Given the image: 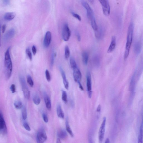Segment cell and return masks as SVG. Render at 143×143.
Returning a JSON list of instances; mask_svg holds the SVG:
<instances>
[{
  "label": "cell",
  "mask_w": 143,
  "mask_h": 143,
  "mask_svg": "<svg viewBox=\"0 0 143 143\" xmlns=\"http://www.w3.org/2000/svg\"><path fill=\"white\" fill-rule=\"evenodd\" d=\"M91 3H94V1H89Z\"/></svg>",
  "instance_id": "obj_49"
},
{
  "label": "cell",
  "mask_w": 143,
  "mask_h": 143,
  "mask_svg": "<svg viewBox=\"0 0 143 143\" xmlns=\"http://www.w3.org/2000/svg\"><path fill=\"white\" fill-rule=\"evenodd\" d=\"M6 29V24L3 25L1 27L2 32V33H4Z\"/></svg>",
  "instance_id": "obj_41"
},
{
  "label": "cell",
  "mask_w": 143,
  "mask_h": 143,
  "mask_svg": "<svg viewBox=\"0 0 143 143\" xmlns=\"http://www.w3.org/2000/svg\"><path fill=\"white\" fill-rule=\"evenodd\" d=\"M72 15L73 16L76 18L78 19L79 21H81V17L78 14L75 13L73 12H72Z\"/></svg>",
  "instance_id": "obj_36"
},
{
  "label": "cell",
  "mask_w": 143,
  "mask_h": 143,
  "mask_svg": "<svg viewBox=\"0 0 143 143\" xmlns=\"http://www.w3.org/2000/svg\"><path fill=\"white\" fill-rule=\"evenodd\" d=\"M70 51L68 46H66L65 48V56L66 59H68L70 57Z\"/></svg>",
  "instance_id": "obj_30"
},
{
  "label": "cell",
  "mask_w": 143,
  "mask_h": 143,
  "mask_svg": "<svg viewBox=\"0 0 143 143\" xmlns=\"http://www.w3.org/2000/svg\"><path fill=\"white\" fill-rule=\"evenodd\" d=\"M42 117L43 120L44 122L45 123H48V119L47 114L45 113H43L42 114Z\"/></svg>",
  "instance_id": "obj_38"
},
{
  "label": "cell",
  "mask_w": 143,
  "mask_h": 143,
  "mask_svg": "<svg viewBox=\"0 0 143 143\" xmlns=\"http://www.w3.org/2000/svg\"><path fill=\"white\" fill-rule=\"evenodd\" d=\"M78 83L79 85V88H80L83 91L84 90V89L82 85H81V83L80 82H78Z\"/></svg>",
  "instance_id": "obj_44"
},
{
  "label": "cell",
  "mask_w": 143,
  "mask_h": 143,
  "mask_svg": "<svg viewBox=\"0 0 143 143\" xmlns=\"http://www.w3.org/2000/svg\"><path fill=\"white\" fill-rule=\"evenodd\" d=\"M23 126L26 130L28 131H30L31 130L29 124L26 122H25L23 124Z\"/></svg>",
  "instance_id": "obj_37"
},
{
  "label": "cell",
  "mask_w": 143,
  "mask_h": 143,
  "mask_svg": "<svg viewBox=\"0 0 143 143\" xmlns=\"http://www.w3.org/2000/svg\"><path fill=\"white\" fill-rule=\"evenodd\" d=\"M141 45L140 42H136L134 45V51L136 54H139L141 52Z\"/></svg>",
  "instance_id": "obj_22"
},
{
  "label": "cell",
  "mask_w": 143,
  "mask_h": 143,
  "mask_svg": "<svg viewBox=\"0 0 143 143\" xmlns=\"http://www.w3.org/2000/svg\"><path fill=\"white\" fill-rule=\"evenodd\" d=\"M19 80L24 97L27 99H29L30 97V92L24 77L22 76H20Z\"/></svg>",
  "instance_id": "obj_3"
},
{
  "label": "cell",
  "mask_w": 143,
  "mask_h": 143,
  "mask_svg": "<svg viewBox=\"0 0 143 143\" xmlns=\"http://www.w3.org/2000/svg\"><path fill=\"white\" fill-rule=\"evenodd\" d=\"M102 8L104 14L106 16H108L110 14V7L109 2L107 0L99 1Z\"/></svg>",
  "instance_id": "obj_7"
},
{
  "label": "cell",
  "mask_w": 143,
  "mask_h": 143,
  "mask_svg": "<svg viewBox=\"0 0 143 143\" xmlns=\"http://www.w3.org/2000/svg\"><path fill=\"white\" fill-rule=\"evenodd\" d=\"M57 135L60 139H64L68 136L67 132L64 129H61L57 132Z\"/></svg>",
  "instance_id": "obj_20"
},
{
  "label": "cell",
  "mask_w": 143,
  "mask_h": 143,
  "mask_svg": "<svg viewBox=\"0 0 143 143\" xmlns=\"http://www.w3.org/2000/svg\"><path fill=\"white\" fill-rule=\"evenodd\" d=\"M27 82L30 86L33 87L34 86V83L31 76L28 75L27 77Z\"/></svg>",
  "instance_id": "obj_32"
},
{
  "label": "cell",
  "mask_w": 143,
  "mask_h": 143,
  "mask_svg": "<svg viewBox=\"0 0 143 143\" xmlns=\"http://www.w3.org/2000/svg\"><path fill=\"white\" fill-rule=\"evenodd\" d=\"M59 69L62 76V77L63 80V82L64 86V87L66 89L68 90L69 88V84L66 78L65 74L64 71L62 67H60Z\"/></svg>",
  "instance_id": "obj_16"
},
{
  "label": "cell",
  "mask_w": 143,
  "mask_h": 143,
  "mask_svg": "<svg viewBox=\"0 0 143 143\" xmlns=\"http://www.w3.org/2000/svg\"><path fill=\"white\" fill-rule=\"evenodd\" d=\"M70 64L72 68L74 69L77 67V65L73 57H71L70 59Z\"/></svg>",
  "instance_id": "obj_31"
},
{
  "label": "cell",
  "mask_w": 143,
  "mask_h": 143,
  "mask_svg": "<svg viewBox=\"0 0 143 143\" xmlns=\"http://www.w3.org/2000/svg\"><path fill=\"white\" fill-rule=\"evenodd\" d=\"M138 143H143V116H142V122L138 138Z\"/></svg>",
  "instance_id": "obj_18"
},
{
  "label": "cell",
  "mask_w": 143,
  "mask_h": 143,
  "mask_svg": "<svg viewBox=\"0 0 143 143\" xmlns=\"http://www.w3.org/2000/svg\"><path fill=\"white\" fill-rule=\"evenodd\" d=\"M65 124L66 130L70 136L72 137H73L74 136V135L69 125L68 118H67L66 120Z\"/></svg>",
  "instance_id": "obj_24"
},
{
  "label": "cell",
  "mask_w": 143,
  "mask_h": 143,
  "mask_svg": "<svg viewBox=\"0 0 143 143\" xmlns=\"http://www.w3.org/2000/svg\"><path fill=\"white\" fill-rule=\"evenodd\" d=\"M43 97L44 102L47 108L49 110H51V109L52 105L49 97L45 92H44Z\"/></svg>",
  "instance_id": "obj_15"
},
{
  "label": "cell",
  "mask_w": 143,
  "mask_h": 143,
  "mask_svg": "<svg viewBox=\"0 0 143 143\" xmlns=\"http://www.w3.org/2000/svg\"><path fill=\"white\" fill-rule=\"evenodd\" d=\"M134 30V25L133 23H130L128 29L126 43L124 53V58L126 59L129 55L131 46L132 42Z\"/></svg>",
  "instance_id": "obj_2"
},
{
  "label": "cell",
  "mask_w": 143,
  "mask_h": 143,
  "mask_svg": "<svg viewBox=\"0 0 143 143\" xmlns=\"http://www.w3.org/2000/svg\"><path fill=\"white\" fill-rule=\"evenodd\" d=\"M105 143H110V141L109 138H107L105 142Z\"/></svg>",
  "instance_id": "obj_46"
},
{
  "label": "cell",
  "mask_w": 143,
  "mask_h": 143,
  "mask_svg": "<svg viewBox=\"0 0 143 143\" xmlns=\"http://www.w3.org/2000/svg\"><path fill=\"white\" fill-rule=\"evenodd\" d=\"M135 75V73L132 76L130 83L129 90L130 92V101H131L133 99L135 95L136 86Z\"/></svg>",
  "instance_id": "obj_5"
},
{
  "label": "cell",
  "mask_w": 143,
  "mask_h": 143,
  "mask_svg": "<svg viewBox=\"0 0 143 143\" xmlns=\"http://www.w3.org/2000/svg\"><path fill=\"white\" fill-rule=\"evenodd\" d=\"M16 16V13L13 12H8L5 14L3 18L5 20L10 21L13 19Z\"/></svg>",
  "instance_id": "obj_19"
},
{
  "label": "cell",
  "mask_w": 143,
  "mask_h": 143,
  "mask_svg": "<svg viewBox=\"0 0 143 143\" xmlns=\"http://www.w3.org/2000/svg\"><path fill=\"white\" fill-rule=\"evenodd\" d=\"M14 105L15 108L17 109H22L23 106L22 102L19 101H15Z\"/></svg>",
  "instance_id": "obj_27"
},
{
  "label": "cell",
  "mask_w": 143,
  "mask_h": 143,
  "mask_svg": "<svg viewBox=\"0 0 143 143\" xmlns=\"http://www.w3.org/2000/svg\"><path fill=\"white\" fill-rule=\"evenodd\" d=\"M81 3L86 10L88 18L90 19L92 17L94 16L93 10L90 7L88 3L85 1H81Z\"/></svg>",
  "instance_id": "obj_9"
},
{
  "label": "cell",
  "mask_w": 143,
  "mask_h": 143,
  "mask_svg": "<svg viewBox=\"0 0 143 143\" xmlns=\"http://www.w3.org/2000/svg\"><path fill=\"white\" fill-rule=\"evenodd\" d=\"M56 56V54L55 53L54 51L52 52L51 57V59L50 64L51 67H52L54 63L55 58Z\"/></svg>",
  "instance_id": "obj_33"
},
{
  "label": "cell",
  "mask_w": 143,
  "mask_h": 143,
  "mask_svg": "<svg viewBox=\"0 0 143 143\" xmlns=\"http://www.w3.org/2000/svg\"><path fill=\"white\" fill-rule=\"evenodd\" d=\"M26 53L30 60L32 61V55L29 48H28L26 49Z\"/></svg>",
  "instance_id": "obj_34"
},
{
  "label": "cell",
  "mask_w": 143,
  "mask_h": 143,
  "mask_svg": "<svg viewBox=\"0 0 143 143\" xmlns=\"http://www.w3.org/2000/svg\"><path fill=\"white\" fill-rule=\"evenodd\" d=\"M73 69V76L75 81L77 83L80 82L82 78V74L79 69L77 67Z\"/></svg>",
  "instance_id": "obj_13"
},
{
  "label": "cell",
  "mask_w": 143,
  "mask_h": 143,
  "mask_svg": "<svg viewBox=\"0 0 143 143\" xmlns=\"http://www.w3.org/2000/svg\"><path fill=\"white\" fill-rule=\"evenodd\" d=\"M106 122V117H104L102 122L101 124L99 131V138L100 143L102 142L104 138Z\"/></svg>",
  "instance_id": "obj_6"
},
{
  "label": "cell",
  "mask_w": 143,
  "mask_h": 143,
  "mask_svg": "<svg viewBox=\"0 0 143 143\" xmlns=\"http://www.w3.org/2000/svg\"><path fill=\"white\" fill-rule=\"evenodd\" d=\"M52 39L51 33L48 31L46 33L44 40V45L45 47H48L50 45Z\"/></svg>",
  "instance_id": "obj_12"
},
{
  "label": "cell",
  "mask_w": 143,
  "mask_h": 143,
  "mask_svg": "<svg viewBox=\"0 0 143 143\" xmlns=\"http://www.w3.org/2000/svg\"><path fill=\"white\" fill-rule=\"evenodd\" d=\"M92 28L95 32L97 31L98 29V28L96 24L94 16L90 19Z\"/></svg>",
  "instance_id": "obj_23"
},
{
  "label": "cell",
  "mask_w": 143,
  "mask_h": 143,
  "mask_svg": "<svg viewBox=\"0 0 143 143\" xmlns=\"http://www.w3.org/2000/svg\"><path fill=\"white\" fill-rule=\"evenodd\" d=\"M32 52L34 55H35L36 54L37 50L36 47L34 45H33L32 47Z\"/></svg>",
  "instance_id": "obj_40"
},
{
  "label": "cell",
  "mask_w": 143,
  "mask_h": 143,
  "mask_svg": "<svg viewBox=\"0 0 143 143\" xmlns=\"http://www.w3.org/2000/svg\"><path fill=\"white\" fill-rule=\"evenodd\" d=\"M37 143H44L47 139V136L44 129L43 128L40 129L37 136Z\"/></svg>",
  "instance_id": "obj_4"
},
{
  "label": "cell",
  "mask_w": 143,
  "mask_h": 143,
  "mask_svg": "<svg viewBox=\"0 0 143 143\" xmlns=\"http://www.w3.org/2000/svg\"><path fill=\"white\" fill-rule=\"evenodd\" d=\"M45 75L46 78L48 82H50L51 80V76L50 73L48 70L47 69L45 71Z\"/></svg>",
  "instance_id": "obj_35"
},
{
  "label": "cell",
  "mask_w": 143,
  "mask_h": 143,
  "mask_svg": "<svg viewBox=\"0 0 143 143\" xmlns=\"http://www.w3.org/2000/svg\"><path fill=\"white\" fill-rule=\"evenodd\" d=\"M71 34V31L68 24H64L63 28L62 35L63 39L65 41H68L69 40Z\"/></svg>",
  "instance_id": "obj_8"
},
{
  "label": "cell",
  "mask_w": 143,
  "mask_h": 143,
  "mask_svg": "<svg viewBox=\"0 0 143 143\" xmlns=\"http://www.w3.org/2000/svg\"><path fill=\"white\" fill-rule=\"evenodd\" d=\"M116 45V39L115 36L112 37L110 44L107 51L108 53H111L115 50Z\"/></svg>",
  "instance_id": "obj_17"
},
{
  "label": "cell",
  "mask_w": 143,
  "mask_h": 143,
  "mask_svg": "<svg viewBox=\"0 0 143 143\" xmlns=\"http://www.w3.org/2000/svg\"><path fill=\"white\" fill-rule=\"evenodd\" d=\"M89 59V56L88 53L84 52L82 54V60L84 64L85 65L88 64Z\"/></svg>",
  "instance_id": "obj_25"
},
{
  "label": "cell",
  "mask_w": 143,
  "mask_h": 143,
  "mask_svg": "<svg viewBox=\"0 0 143 143\" xmlns=\"http://www.w3.org/2000/svg\"><path fill=\"white\" fill-rule=\"evenodd\" d=\"M22 114L23 120H26L27 117V112L26 107L23 106L22 108Z\"/></svg>",
  "instance_id": "obj_26"
},
{
  "label": "cell",
  "mask_w": 143,
  "mask_h": 143,
  "mask_svg": "<svg viewBox=\"0 0 143 143\" xmlns=\"http://www.w3.org/2000/svg\"><path fill=\"white\" fill-rule=\"evenodd\" d=\"M101 109V106L100 105H99L97 107V112H99L100 111Z\"/></svg>",
  "instance_id": "obj_45"
},
{
  "label": "cell",
  "mask_w": 143,
  "mask_h": 143,
  "mask_svg": "<svg viewBox=\"0 0 143 143\" xmlns=\"http://www.w3.org/2000/svg\"><path fill=\"white\" fill-rule=\"evenodd\" d=\"M89 143H93L92 140L91 138L89 139Z\"/></svg>",
  "instance_id": "obj_48"
},
{
  "label": "cell",
  "mask_w": 143,
  "mask_h": 143,
  "mask_svg": "<svg viewBox=\"0 0 143 143\" xmlns=\"http://www.w3.org/2000/svg\"><path fill=\"white\" fill-rule=\"evenodd\" d=\"M10 47L7 49L5 55V73L7 79L11 77L12 71V64L10 54Z\"/></svg>",
  "instance_id": "obj_1"
},
{
  "label": "cell",
  "mask_w": 143,
  "mask_h": 143,
  "mask_svg": "<svg viewBox=\"0 0 143 143\" xmlns=\"http://www.w3.org/2000/svg\"><path fill=\"white\" fill-rule=\"evenodd\" d=\"M0 130L1 133L2 134L5 135L7 133V129L6 122L1 112L0 114Z\"/></svg>",
  "instance_id": "obj_10"
},
{
  "label": "cell",
  "mask_w": 143,
  "mask_h": 143,
  "mask_svg": "<svg viewBox=\"0 0 143 143\" xmlns=\"http://www.w3.org/2000/svg\"><path fill=\"white\" fill-rule=\"evenodd\" d=\"M56 143H61L60 139L59 138H57Z\"/></svg>",
  "instance_id": "obj_47"
},
{
  "label": "cell",
  "mask_w": 143,
  "mask_h": 143,
  "mask_svg": "<svg viewBox=\"0 0 143 143\" xmlns=\"http://www.w3.org/2000/svg\"><path fill=\"white\" fill-rule=\"evenodd\" d=\"M15 33V29L13 28L10 29L5 34L3 37V39L5 41H7L12 38Z\"/></svg>",
  "instance_id": "obj_14"
},
{
  "label": "cell",
  "mask_w": 143,
  "mask_h": 143,
  "mask_svg": "<svg viewBox=\"0 0 143 143\" xmlns=\"http://www.w3.org/2000/svg\"><path fill=\"white\" fill-rule=\"evenodd\" d=\"M62 100L66 104L68 102V97L67 93L65 91H62Z\"/></svg>",
  "instance_id": "obj_29"
},
{
  "label": "cell",
  "mask_w": 143,
  "mask_h": 143,
  "mask_svg": "<svg viewBox=\"0 0 143 143\" xmlns=\"http://www.w3.org/2000/svg\"><path fill=\"white\" fill-rule=\"evenodd\" d=\"M76 35L78 41H80L81 40V37L79 33L78 32H76Z\"/></svg>",
  "instance_id": "obj_42"
},
{
  "label": "cell",
  "mask_w": 143,
  "mask_h": 143,
  "mask_svg": "<svg viewBox=\"0 0 143 143\" xmlns=\"http://www.w3.org/2000/svg\"><path fill=\"white\" fill-rule=\"evenodd\" d=\"M10 89L12 93H14L16 91V88L15 85L14 84H12L10 87Z\"/></svg>",
  "instance_id": "obj_39"
},
{
  "label": "cell",
  "mask_w": 143,
  "mask_h": 143,
  "mask_svg": "<svg viewBox=\"0 0 143 143\" xmlns=\"http://www.w3.org/2000/svg\"><path fill=\"white\" fill-rule=\"evenodd\" d=\"M3 2V4L5 5H8L10 3V1L8 0H4Z\"/></svg>",
  "instance_id": "obj_43"
},
{
  "label": "cell",
  "mask_w": 143,
  "mask_h": 143,
  "mask_svg": "<svg viewBox=\"0 0 143 143\" xmlns=\"http://www.w3.org/2000/svg\"><path fill=\"white\" fill-rule=\"evenodd\" d=\"M57 116L59 118L62 119L64 118V113L60 104L58 105L57 106Z\"/></svg>",
  "instance_id": "obj_21"
},
{
  "label": "cell",
  "mask_w": 143,
  "mask_h": 143,
  "mask_svg": "<svg viewBox=\"0 0 143 143\" xmlns=\"http://www.w3.org/2000/svg\"><path fill=\"white\" fill-rule=\"evenodd\" d=\"M87 86L89 98L91 99L92 97V83L91 75L90 72H88L87 75Z\"/></svg>",
  "instance_id": "obj_11"
},
{
  "label": "cell",
  "mask_w": 143,
  "mask_h": 143,
  "mask_svg": "<svg viewBox=\"0 0 143 143\" xmlns=\"http://www.w3.org/2000/svg\"><path fill=\"white\" fill-rule=\"evenodd\" d=\"M33 101L35 105H38L40 103L41 99L38 96L35 95L33 97Z\"/></svg>",
  "instance_id": "obj_28"
}]
</instances>
